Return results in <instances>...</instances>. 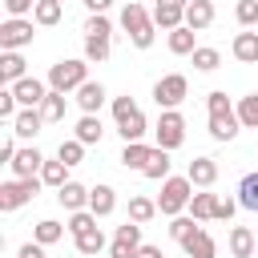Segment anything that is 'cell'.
<instances>
[{"label":"cell","instance_id":"7402d4cb","mask_svg":"<svg viewBox=\"0 0 258 258\" xmlns=\"http://www.w3.org/2000/svg\"><path fill=\"white\" fill-rule=\"evenodd\" d=\"M101 133H105V129H101V117H97V113H81V121H77V129H73V137H77L81 145H97V141H101Z\"/></svg>","mask_w":258,"mask_h":258},{"label":"cell","instance_id":"74e56055","mask_svg":"<svg viewBox=\"0 0 258 258\" xmlns=\"http://www.w3.org/2000/svg\"><path fill=\"white\" fill-rule=\"evenodd\" d=\"M40 113H44V121H64V93L48 89V97L40 101Z\"/></svg>","mask_w":258,"mask_h":258},{"label":"cell","instance_id":"2e32d148","mask_svg":"<svg viewBox=\"0 0 258 258\" xmlns=\"http://www.w3.org/2000/svg\"><path fill=\"white\" fill-rule=\"evenodd\" d=\"M56 202H60L69 214H77V210H89V189H85L81 181H69V185H60V189H56Z\"/></svg>","mask_w":258,"mask_h":258},{"label":"cell","instance_id":"ee69618b","mask_svg":"<svg viewBox=\"0 0 258 258\" xmlns=\"http://www.w3.org/2000/svg\"><path fill=\"white\" fill-rule=\"evenodd\" d=\"M16 113H20V101H16V93H12V89H4V93H0V117L12 125V121H16Z\"/></svg>","mask_w":258,"mask_h":258},{"label":"cell","instance_id":"bcb514c9","mask_svg":"<svg viewBox=\"0 0 258 258\" xmlns=\"http://www.w3.org/2000/svg\"><path fill=\"white\" fill-rule=\"evenodd\" d=\"M234 210H238V202H234V198H218L214 218H218V222H230V218H234Z\"/></svg>","mask_w":258,"mask_h":258},{"label":"cell","instance_id":"ba28073f","mask_svg":"<svg viewBox=\"0 0 258 258\" xmlns=\"http://www.w3.org/2000/svg\"><path fill=\"white\" fill-rule=\"evenodd\" d=\"M185 93H189V81H185L181 73H169V77H161V81L153 85V101H157L161 113H165V109H177V105L185 101Z\"/></svg>","mask_w":258,"mask_h":258},{"label":"cell","instance_id":"db71d44e","mask_svg":"<svg viewBox=\"0 0 258 258\" xmlns=\"http://www.w3.org/2000/svg\"><path fill=\"white\" fill-rule=\"evenodd\" d=\"M254 258H258V254H254Z\"/></svg>","mask_w":258,"mask_h":258},{"label":"cell","instance_id":"ab89813d","mask_svg":"<svg viewBox=\"0 0 258 258\" xmlns=\"http://www.w3.org/2000/svg\"><path fill=\"white\" fill-rule=\"evenodd\" d=\"M85 36H97V40H109V36H113V24H109V16H105V12H97V16H89V20H85Z\"/></svg>","mask_w":258,"mask_h":258},{"label":"cell","instance_id":"d590c367","mask_svg":"<svg viewBox=\"0 0 258 258\" xmlns=\"http://www.w3.org/2000/svg\"><path fill=\"white\" fill-rule=\"evenodd\" d=\"M69 234L73 238H81V234H89V230H97V214L93 210H77V214H69Z\"/></svg>","mask_w":258,"mask_h":258},{"label":"cell","instance_id":"ac0fdd59","mask_svg":"<svg viewBox=\"0 0 258 258\" xmlns=\"http://www.w3.org/2000/svg\"><path fill=\"white\" fill-rule=\"evenodd\" d=\"M181 250H185L189 258H218V242H214V234H210V230H198L194 238H185V242H181Z\"/></svg>","mask_w":258,"mask_h":258},{"label":"cell","instance_id":"f546056e","mask_svg":"<svg viewBox=\"0 0 258 258\" xmlns=\"http://www.w3.org/2000/svg\"><path fill=\"white\" fill-rule=\"evenodd\" d=\"M238 206L250 210V214H258V173H246L238 181Z\"/></svg>","mask_w":258,"mask_h":258},{"label":"cell","instance_id":"83f0119b","mask_svg":"<svg viewBox=\"0 0 258 258\" xmlns=\"http://www.w3.org/2000/svg\"><path fill=\"white\" fill-rule=\"evenodd\" d=\"M117 133H121V141H125V145H129V141H145V133H149L145 113H133L129 121H121V125H117Z\"/></svg>","mask_w":258,"mask_h":258},{"label":"cell","instance_id":"7c38bea8","mask_svg":"<svg viewBox=\"0 0 258 258\" xmlns=\"http://www.w3.org/2000/svg\"><path fill=\"white\" fill-rule=\"evenodd\" d=\"M40 125H44V113H40V109H20V113H16V121H12L8 129H12L20 141H32V137L40 133Z\"/></svg>","mask_w":258,"mask_h":258},{"label":"cell","instance_id":"cb8c5ba5","mask_svg":"<svg viewBox=\"0 0 258 258\" xmlns=\"http://www.w3.org/2000/svg\"><path fill=\"white\" fill-rule=\"evenodd\" d=\"M169 165H173V161H169V149H157V145H153V153H149V161H145L141 173H145L149 181H165V177H169Z\"/></svg>","mask_w":258,"mask_h":258},{"label":"cell","instance_id":"4fadbf2b","mask_svg":"<svg viewBox=\"0 0 258 258\" xmlns=\"http://www.w3.org/2000/svg\"><path fill=\"white\" fill-rule=\"evenodd\" d=\"M185 177H189L198 189H210V185L218 181V161H214V157H194L189 169H185Z\"/></svg>","mask_w":258,"mask_h":258},{"label":"cell","instance_id":"8d00e7d4","mask_svg":"<svg viewBox=\"0 0 258 258\" xmlns=\"http://www.w3.org/2000/svg\"><path fill=\"white\" fill-rule=\"evenodd\" d=\"M198 230H202V226H198L194 218H185V214H177V218H169V238H173L177 246H181L185 238H194Z\"/></svg>","mask_w":258,"mask_h":258},{"label":"cell","instance_id":"836d02e7","mask_svg":"<svg viewBox=\"0 0 258 258\" xmlns=\"http://www.w3.org/2000/svg\"><path fill=\"white\" fill-rule=\"evenodd\" d=\"M77 242V254H85V258H93V254H101L109 242H105V234H101V226L97 230H89V234H81V238H73Z\"/></svg>","mask_w":258,"mask_h":258},{"label":"cell","instance_id":"f1b7e54d","mask_svg":"<svg viewBox=\"0 0 258 258\" xmlns=\"http://www.w3.org/2000/svg\"><path fill=\"white\" fill-rule=\"evenodd\" d=\"M214 206H218V194H206V189H202V194L189 198V218H194V222H210V218H214Z\"/></svg>","mask_w":258,"mask_h":258},{"label":"cell","instance_id":"60d3db41","mask_svg":"<svg viewBox=\"0 0 258 258\" xmlns=\"http://www.w3.org/2000/svg\"><path fill=\"white\" fill-rule=\"evenodd\" d=\"M85 60H89V64H105V60H109V40L85 36Z\"/></svg>","mask_w":258,"mask_h":258},{"label":"cell","instance_id":"6da1fadb","mask_svg":"<svg viewBox=\"0 0 258 258\" xmlns=\"http://www.w3.org/2000/svg\"><path fill=\"white\" fill-rule=\"evenodd\" d=\"M206 109H210V137L214 141H234L242 121H238V109L230 105V97L222 89H214V93H206Z\"/></svg>","mask_w":258,"mask_h":258},{"label":"cell","instance_id":"9c48e42d","mask_svg":"<svg viewBox=\"0 0 258 258\" xmlns=\"http://www.w3.org/2000/svg\"><path fill=\"white\" fill-rule=\"evenodd\" d=\"M141 246H145V242H141V226L125 218V226H117V230H113L109 258H137V250H141Z\"/></svg>","mask_w":258,"mask_h":258},{"label":"cell","instance_id":"e575fe53","mask_svg":"<svg viewBox=\"0 0 258 258\" xmlns=\"http://www.w3.org/2000/svg\"><path fill=\"white\" fill-rule=\"evenodd\" d=\"M238 121H242V129H258V93H246L238 105Z\"/></svg>","mask_w":258,"mask_h":258},{"label":"cell","instance_id":"b9f144b4","mask_svg":"<svg viewBox=\"0 0 258 258\" xmlns=\"http://www.w3.org/2000/svg\"><path fill=\"white\" fill-rule=\"evenodd\" d=\"M218 64H222V52H218V48H202V44H198V52H194V69H198V73H214Z\"/></svg>","mask_w":258,"mask_h":258},{"label":"cell","instance_id":"d6986e66","mask_svg":"<svg viewBox=\"0 0 258 258\" xmlns=\"http://www.w3.org/2000/svg\"><path fill=\"white\" fill-rule=\"evenodd\" d=\"M28 73H24V56L20 52H0V81H4V89H12L16 81H24Z\"/></svg>","mask_w":258,"mask_h":258},{"label":"cell","instance_id":"d4e9b609","mask_svg":"<svg viewBox=\"0 0 258 258\" xmlns=\"http://www.w3.org/2000/svg\"><path fill=\"white\" fill-rule=\"evenodd\" d=\"M230 254H234V258H254V254H258L254 234H250L246 226H234V230H230Z\"/></svg>","mask_w":258,"mask_h":258},{"label":"cell","instance_id":"5b68a950","mask_svg":"<svg viewBox=\"0 0 258 258\" xmlns=\"http://www.w3.org/2000/svg\"><path fill=\"white\" fill-rule=\"evenodd\" d=\"M40 177H12V181H4L0 185V210L4 214H12V210H20L24 202H32L36 194H40Z\"/></svg>","mask_w":258,"mask_h":258},{"label":"cell","instance_id":"f907efd6","mask_svg":"<svg viewBox=\"0 0 258 258\" xmlns=\"http://www.w3.org/2000/svg\"><path fill=\"white\" fill-rule=\"evenodd\" d=\"M113 0H85V8H89V16H97V12H105Z\"/></svg>","mask_w":258,"mask_h":258},{"label":"cell","instance_id":"d6a6232c","mask_svg":"<svg viewBox=\"0 0 258 258\" xmlns=\"http://www.w3.org/2000/svg\"><path fill=\"white\" fill-rule=\"evenodd\" d=\"M40 181L44 185H52V189H60V185H69V165L56 157V161H44V169H40Z\"/></svg>","mask_w":258,"mask_h":258},{"label":"cell","instance_id":"f5cc1de1","mask_svg":"<svg viewBox=\"0 0 258 258\" xmlns=\"http://www.w3.org/2000/svg\"><path fill=\"white\" fill-rule=\"evenodd\" d=\"M56 4H64V0H56Z\"/></svg>","mask_w":258,"mask_h":258},{"label":"cell","instance_id":"e0dca14e","mask_svg":"<svg viewBox=\"0 0 258 258\" xmlns=\"http://www.w3.org/2000/svg\"><path fill=\"white\" fill-rule=\"evenodd\" d=\"M89 210H93L97 218H109V214L117 210V189H113V185H93V189H89Z\"/></svg>","mask_w":258,"mask_h":258},{"label":"cell","instance_id":"1f68e13d","mask_svg":"<svg viewBox=\"0 0 258 258\" xmlns=\"http://www.w3.org/2000/svg\"><path fill=\"white\" fill-rule=\"evenodd\" d=\"M60 12H64V4H56V0H40L36 12H32V20H36L40 28H52V24H60Z\"/></svg>","mask_w":258,"mask_h":258},{"label":"cell","instance_id":"4dcf8cb0","mask_svg":"<svg viewBox=\"0 0 258 258\" xmlns=\"http://www.w3.org/2000/svg\"><path fill=\"white\" fill-rule=\"evenodd\" d=\"M64 230H69V226H60V222L44 218V222H36V230H32V242H40V246H52V242H60V238H64Z\"/></svg>","mask_w":258,"mask_h":258},{"label":"cell","instance_id":"f6af8a7d","mask_svg":"<svg viewBox=\"0 0 258 258\" xmlns=\"http://www.w3.org/2000/svg\"><path fill=\"white\" fill-rule=\"evenodd\" d=\"M133 113H141L133 97H113V117H117V125H121V121H129Z\"/></svg>","mask_w":258,"mask_h":258},{"label":"cell","instance_id":"f35d334b","mask_svg":"<svg viewBox=\"0 0 258 258\" xmlns=\"http://www.w3.org/2000/svg\"><path fill=\"white\" fill-rule=\"evenodd\" d=\"M56 157H60V161H64V165L73 169V165H81V161H85V145H81L77 137H69V141H60V149H56Z\"/></svg>","mask_w":258,"mask_h":258},{"label":"cell","instance_id":"5bb4252c","mask_svg":"<svg viewBox=\"0 0 258 258\" xmlns=\"http://www.w3.org/2000/svg\"><path fill=\"white\" fill-rule=\"evenodd\" d=\"M210 24H214V4H210V0H189V4H185V28L202 32V28H210Z\"/></svg>","mask_w":258,"mask_h":258},{"label":"cell","instance_id":"277c9868","mask_svg":"<svg viewBox=\"0 0 258 258\" xmlns=\"http://www.w3.org/2000/svg\"><path fill=\"white\" fill-rule=\"evenodd\" d=\"M89 81V60H56L48 69V89L52 93H77Z\"/></svg>","mask_w":258,"mask_h":258},{"label":"cell","instance_id":"ffe728a7","mask_svg":"<svg viewBox=\"0 0 258 258\" xmlns=\"http://www.w3.org/2000/svg\"><path fill=\"white\" fill-rule=\"evenodd\" d=\"M153 24L165 28V32H173V28L185 24V8H177V4H153Z\"/></svg>","mask_w":258,"mask_h":258},{"label":"cell","instance_id":"7bdbcfd3","mask_svg":"<svg viewBox=\"0 0 258 258\" xmlns=\"http://www.w3.org/2000/svg\"><path fill=\"white\" fill-rule=\"evenodd\" d=\"M234 16H238V24H242V28H250V24H258V0H238V8H234Z\"/></svg>","mask_w":258,"mask_h":258},{"label":"cell","instance_id":"44dd1931","mask_svg":"<svg viewBox=\"0 0 258 258\" xmlns=\"http://www.w3.org/2000/svg\"><path fill=\"white\" fill-rule=\"evenodd\" d=\"M169 52H173V56H194V52H198V32L185 28V24L173 28V32H169Z\"/></svg>","mask_w":258,"mask_h":258},{"label":"cell","instance_id":"7a4b0ae2","mask_svg":"<svg viewBox=\"0 0 258 258\" xmlns=\"http://www.w3.org/2000/svg\"><path fill=\"white\" fill-rule=\"evenodd\" d=\"M121 28H125V36H129V44H133V48H149V44H153V36H157L153 16H149L137 0H129V4L121 8Z\"/></svg>","mask_w":258,"mask_h":258},{"label":"cell","instance_id":"3957f363","mask_svg":"<svg viewBox=\"0 0 258 258\" xmlns=\"http://www.w3.org/2000/svg\"><path fill=\"white\" fill-rule=\"evenodd\" d=\"M189 189H194L189 177H165V181H161V194H157V214L177 218L181 210H189V198H194Z\"/></svg>","mask_w":258,"mask_h":258},{"label":"cell","instance_id":"9a60e30c","mask_svg":"<svg viewBox=\"0 0 258 258\" xmlns=\"http://www.w3.org/2000/svg\"><path fill=\"white\" fill-rule=\"evenodd\" d=\"M77 105H81V113H101V105H105V85H101V81H85V85L77 89Z\"/></svg>","mask_w":258,"mask_h":258},{"label":"cell","instance_id":"4316f807","mask_svg":"<svg viewBox=\"0 0 258 258\" xmlns=\"http://www.w3.org/2000/svg\"><path fill=\"white\" fill-rule=\"evenodd\" d=\"M153 218H157V202H153V198H141V194H133V198H129V222L145 226V222H153Z\"/></svg>","mask_w":258,"mask_h":258},{"label":"cell","instance_id":"c3c4849f","mask_svg":"<svg viewBox=\"0 0 258 258\" xmlns=\"http://www.w3.org/2000/svg\"><path fill=\"white\" fill-rule=\"evenodd\" d=\"M16 258H44V246H40V242H24V246L16 250Z\"/></svg>","mask_w":258,"mask_h":258},{"label":"cell","instance_id":"681fc988","mask_svg":"<svg viewBox=\"0 0 258 258\" xmlns=\"http://www.w3.org/2000/svg\"><path fill=\"white\" fill-rule=\"evenodd\" d=\"M137 258H165V254H161V246H149V242H145V246L137 250Z\"/></svg>","mask_w":258,"mask_h":258},{"label":"cell","instance_id":"816d5d0a","mask_svg":"<svg viewBox=\"0 0 258 258\" xmlns=\"http://www.w3.org/2000/svg\"><path fill=\"white\" fill-rule=\"evenodd\" d=\"M157 4H177V8H185L189 0H157Z\"/></svg>","mask_w":258,"mask_h":258},{"label":"cell","instance_id":"484cf974","mask_svg":"<svg viewBox=\"0 0 258 258\" xmlns=\"http://www.w3.org/2000/svg\"><path fill=\"white\" fill-rule=\"evenodd\" d=\"M149 153H153V149H149L145 141H129V145L121 149V165H125V169H137V173H141V169H145V161H149Z\"/></svg>","mask_w":258,"mask_h":258},{"label":"cell","instance_id":"8992f818","mask_svg":"<svg viewBox=\"0 0 258 258\" xmlns=\"http://www.w3.org/2000/svg\"><path fill=\"white\" fill-rule=\"evenodd\" d=\"M153 141H157V149H177L181 141H185V117L177 113V109H165L161 117H157V125H153Z\"/></svg>","mask_w":258,"mask_h":258},{"label":"cell","instance_id":"8fae6325","mask_svg":"<svg viewBox=\"0 0 258 258\" xmlns=\"http://www.w3.org/2000/svg\"><path fill=\"white\" fill-rule=\"evenodd\" d=\"M40 169H44V153H40L36 145H24V149L12 157V173H16V177H40Z\"/></svg>","mask_w":258,"mask_h":258},{"label":"cell","instance_id":"52a82bcc","mask_svg":"<svg viewBox=\"0 0 258 258\" xmlns=\"http://www.w3.org/2000/svg\"><path fill=\"white\" fill-rule=\"evenodd\" d=\"M32 24L36 20H24V16H8L0 24V52H20L24 44H32Z\"/></svg>","mask_w":258,"mask_h":258},{"label":"cell","instance_id":"30bf717a","mask_svg":"<svg viewBox=\"0 0 258 258\" xmlns=\"http://www.w3.org/2000/svg\"><path fill=\"white\" fill-rule=\"evenodd\" d=\"M12 93H16V101H20V109H40V101L48 97V81H36V77H24V81H16V85H12Z\"/></svg>","mask_w":258,"mask_h":258},{"label":"cell","instance_id":"7dc6e473","mask_svg":"<svg viewBox=\"0 0 258 258\" xmlns=\"http://www.w3.org/2000/svg\"><path fill=\"white\" fill-rule=\"evenodd\" d=\"M36 4H40V0H4L8 16H24V12H36Z\"/></svg>","mask_w":258,"mask_h":258},{"label":"cell","instance_id":"603a6c76","mask_svg":"<svg viewBox=\"0 0 258 258\" xmlns=\"http://www.w3.org/2000/svg\"><path fill=\"white\" fill-rule=\"evenodd\" d=\"M230 52L242 60V64H258V32H238Z\"/></svg>","mask_w":258,"mask_h":258}]
</instances>
